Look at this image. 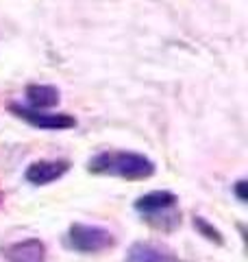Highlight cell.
Segmentation results:
<instances>
[{
	"label": "cell",
	"mask_w": 248,
	"mask_h": 262,
	"mask_svg": "<svg viewBox=\"0 0 248 262\" xmlns=\"http://www.w3.org/2000/svg\"><path fill=\"white\" fill-rule=\"evenodd\" d=\"M87 170L94 175H109L120 179H148L155 175V164L146 155L131 153V151H105L94 155L87 162Z\"/></svg>",
	"instance_id": "obj_1"
},
{
	"label": "cell",
	"mask_w": 248,
	"mask_h": 262,
	"mask_svg": "<svg viewBox=\"0 0 248 262\" xmlns=\"http://www.w3.org/2000/svg\"><path fill=\"white\" fill-rule=\"evenodd\" d=\"M177 194L168 190H155L135 201V210L151 223L155 229L172 232L181 223V212L177 210Z\"/></svg>",
	"instance_id": "obj_2"
},
{
	"label": "cell",
	"mask_w": 248,
	"mask_h": 262,
	"mask_svg": "<svg viewBox=\"0 0 248 262\" xmlns=\"http://www.w3.org/2000/svg\"><path fill=\"white\" fill-rule=\"evenodd\" d=\"M113 234L98 225H83L74 223L68 232V245L72 249L83 251V253H96L113 247Z\"/></svg>",
	"instance_id": "obj_3"
},
{
	"label": "cell",
	"mask_w": 248,
	"mask_h": 262,
	"mask_svg": "<svg viewBox=\"0 0 248 262\" xmlns=\"http://www.w3.org/2000/svg\"><path fill=\"white\" fill-rule=\"evenodd\" d=\"M9 110H11L18 118H22L24 122H29L31 127H37V129L63 131V129L77 127V118L70 116V114H46V112H35V110L22 107V105H18V103L9 105Z\"/></svg>",
	"instance_id": "obj_4"
},
{
	"label": "cell",
	"mask_w": 248,
	"mask_h": 262,
	"mask_svg": "<svg viewBox=\"0 0 248 262\" xmlns=\"http://www.w3.org/2000/svg\"><path fill=\"white\" fill-rule=\"evenodd\" d=\"M70 170V162L68 160H39L33 162L29 170H27V182L35 184V186H46L55 182V179L63 177Z\"/></svg>",
	"instance_id": "obj_5"
},
{
	"label": "cell",
	"mask_w": 248,
	"mask_h": 262,
	"mask_svg": "<svg viewBox=\"0 0 248 262\" xmlns=\"http://www.w3.org/2000/svg\"><path fill=\"white\" fill-rule=\"evenodd\" d=\"M124 262H181L175 253L165 247L153 243H135L131 245Z\"/></svg>",
	"instance_id": "obj_6"
},
{
	"label": "cell",
	"mask_w": 248,
	"mask_h": 262,
	"mask_svg": "<svg viewBox=\"0 0 248 262\" xmlns=\"http://www.w3.org/2000/svg\"><path fill=\"white\" fill-rule=\"evenodd\" d=\"M27 101H29V110L44 112V110L57 107L59 101H61V96H59V90H57L55 85L33 83V85L27 88Z\"/></svg>",
	"instance_id": "obj_7"
},
{
	"label": "cell",
	"mask_w": 248,
	"mask_h": 262,
	"mask_svg": "<svg viewBox=\"0 0 248 262\" xmlns=\"http://www.w3.org/2000/svg\"><path fill=\"white\" fill-rule=\"evenodd\" d=\"M5 258L9 262H44L46 249L39 241L29 238V241H22V243H15L11 247H7Z\"/></svg>",
	"instance_id": "obj_8"
},
{
	"label": "cell",
	"mask_w": 248,
	"mask_h": 262,
	"mask_svg": "<svg viewBox=\"0 0 248 262\" xmlns=\"http://www.w3.org/2000/svg\"><path fill=\"white\" fill-rule=\"evenodd\" d=\"M194 227L198 229V232H201L203 236L207 241H213V243H218V245H222V236H220V232L216 227H211L209 223H207V221L203 219V216H196L194 219Z\"/></svg>",
	"instance_id": "obj_9"
},
{
	"label": "cell",
	"mask_w": 248,
	"mask_h": 262,
	"mask_svg": "<svg viewBox=\"0 0 248 262\" xmlns=\"http://www.w3.org/2000/svg\"><path fill=\"white\" fill-rule=\"evenodd\" d=\"M244 184L246 182H237V188H235V192L239 196V201H246V194H244Z\"/></svg>",
	"instance_id": "obj_10"
}]
</instances>
